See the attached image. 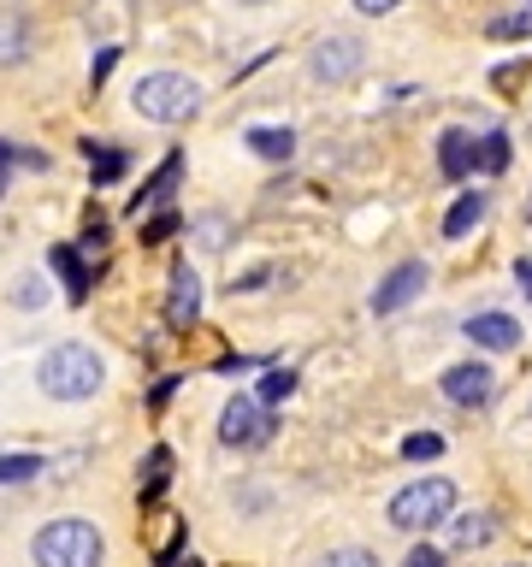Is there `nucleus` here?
I'll list each match as a JSON object with an SVG mask.
<instances>
[{
  "label": "nucleus",
  "instance_id": "nucleus-1",
  "mask_svg": "<svg viewBox=\"0 0 532 567\" xmlns=\"http://www.w3.org/2000/svg\"><path fill=\"white\" fill-rule=\"evenodd\" d=\"M30 562L36 567H101L107 562V538H101L95 520L66 514V520H48L30 538Z\"/></svg>",
  "mask_w": 532,
  "mask_h": 567
},
{
  "label": "nucleus",
  "instance_id": "nucleus-2",
  "mask_svg": "<svg viewBox=\"0 0 532 567\" xmlns=\"http://www.w3.org/2000/svg\"><path fill=\"white\" fill-rule=\"evenodd\" d=\"M201 83L196 77H184V71H148V77H136L131 89V107L148 119V125H190L201 113Z\"/></svg>",
  "mask_w": 532,
  "mask_h": 567
},
{
  "label": "nucleus",
  "instance_id": "nucleus-3",
  "mask_svg": "<svg viewBox=\"0 0 532 567\" xmlns=\"http://www.w3.org/2000/svg\"><path fill=\"white\" fill-rule=\"evenodd\" d=\"M42 390L54 396V402H89L101 384H107V367H101V355L89 349V343H54L48 355H42Z\"/></svg>",
  "mask_w": 532,
  "mask_h": 567
},
{
  "label": "nucleus",
  "instance_id": "nucleus-4",
  "mask_svg": "<svg viewBox=\"0 0 532 567\" xmlns=\"http://www.w3.org/2000/svg\"><path fill=\"white\" fill-rule=\"evenodd\" d=\"M450 508H456V479L432 473V479H414V485H402L385 514H391V526H397V532H426V526L450 520Z\"/></svg>",
  "mask_w": 532,
  "mask_h": 567
},
{
  "label": "nucleus",
  "instance_id": "nucleus-5",
  "mask_svg": "<svg viewBox=\"0 0 532 567\" xmlns=\"http://www.w3.org/2000/svg\"><path fill=\"white\" fill-rule=\"evenodd\" d=\"M219 438L231 449H261L272 438V408H261L255 396H231L225 414H219Z\"/></svg>",
  "mask_w": 532,
  "mask_h": 567
},
{
  "label": "nucleus",
  "instance_id": "nucleus-6",
  "mask_svg": "<svg viewBox=\"0 0 532 567\" xmlns=\"http://www.w3.org/2000/svg\"><path fill=\"white\" fill-rule=\"evenodd\" d=\"M361 65H367V42L361 36H320L308 71H314V83H349Z\"/></svg>",
  "mask_w": 532,
  "mask_h": 567
},
{
  "label": "nucleus",
  "instance_id": "nucleus-7",
  "mask_svg": "<svg viewBox=\"0 0 532 567\" xmlns=\"http://www.w3.org/2000/svg\"><path fill=\"white\" fill-rule=\"evenodd\" d=\"M426 260H402V266H391L385 278H379V290H373V314L385 319V314H402L414 296H426Z\"/></svg>",
  "mask_w": 532,
  "mask_h": 567
},
{
  "label": "nucleus",
  "instance_id": "nucleus-8",
  "mask_svg": "<svg viewBox=\"0 0 532 567\" xmlns=\"http://www.w3.org/2000/svg\"><path fill=\"white\" fill-rule=\"evenodd\" d=\"M201 319V278L190 260H178L172 266V284H166V325L172 331H190Z\"/></svg>",
  "mask_w": 532,
  "mask_h": 567
},
{
  "label": "nucleus",
  "instance_id": "nucleus-9",
  "mask_svg": "<svg viewBox=\"0 0 532 567\" xmlns=\"http://www.w3.org/2000/svg\"><path fill=\"white\" fill-rule=\"evenodd\" d=\"M438 390L456 402V408H485L491 402V390H497V378L485 361H462V367H450V373L438 378Z\"/></svg>",
  "mask_w": 532,
  "mask_h": 567
},
{
  "label": "nucleus",
  "instance_id": "nucleus-10",
  "mask_svg": "<svg viewBox=\"0 0 532 567\" xmlns=\"http://www.w3.org/2000/svg\"><path fill=\"white\" fill-rule=\"evenodd\" d=\"M178 178H184V154L172 148V154H166V160L142 178V189H136V201H131L136 219H142V213H154V207H166V201H172V189H178Z\"/></svg>",
  "mask_w": 532,
  "mask_h": 567
},
{
  "label": "nucleus",
  "instance_id": "nucleus-11",
  "mask_svg": "<svg viewBox=\"0 0 532 567\" xmlns=\"http://www.w3.org/2000/svg\"><path fill=\"white\" fill-rule=\"evenodd\" d=\"M467 343H479L491 355H509V349H521V325L509 314H473L467 319Z\"/></svg>",
  "mask_w": 532,
  "mask_h": 567
},
{
  "label": "nucleus",
  "instance_id": "nucleus-12",
  "mask_svg": "<svg viewBox=\"0 0 532 567\" xmlns=\"http://www.w3.org/2000/svg\"><path fill=\"white\" fill-rule=\"evenodd\" d=\"M48 266L66 278V296L83 308V302H89V266H83V249H77V243H60V249H48Z\"/></svg>",
  "mask_w": 532,
  "mask_h": 567
},
{
  "label": "nucleus",
  "instance_id": "nucleus-13",
  "mask_svg": "<svg viewBox=\"0 0 532 567\" xmlns=\"http://www.w3.org/2000/svg\"><path fill=\"white\" fill-rule=\"evenodd\" d=\"M473 160H479V154H473V136H467L462 125H450L438 136V172H444V178H467Z\"/></svg>",
  "mask_w": 532,
  "mask_h": 567
},
{
  "label": "nucleus",
  "instance_id": "nucleus-14",
  "mask_svg": "<svg viewBox=\"0 0 532 567\" xmlns=\"http://www.w3.org/2000/svg\"><path fill=\"white\" fill-rule=\"evenodd\" d=\"M30 60V18L24 12H0V65Z\"/></svg>",
  "mask_w": 532,
  "mask_h": 567
},
{
  "label": "nucleus",
  "instance_id": "nucleus-15",
  "mask_svg": "<svg viewBox=\"0 0 532 567\" xmlns=\"http://www.w3.org/2000/svg\"><path fill=\"white\" fill-rule=\"evenodd\" d=\"M243 142H249V154H261V160H290V154H296V130H284V125H255Z\"/></svg>",
  "mask_w": 532,
  "mask_h": 567
},
{
  "label": "nucleus",
  "instance_id": "nucleus-16",
  "mask_svg": "<svg viewBox=\"0 0 532 567\" xmlns=\"http://www.w3.org/2000/svg\"><path fill=\"white\" fill-rule=\"evenodd\" d=\"M83 154H89V178H95V189L119 184V178L131 172V154H125V148H95V142H83Z\"/></svg>",
  "mask_w": 532,
  "mask_h": 567
},
{
  "label": "nucleus",
  "instance_id": "nucleus-17",
  "mask_svg": "<svg viewBox=\"0 0 532 567\" xmlns=\"http://www.w3.org/2000/svg\"><path fill=\"white\" fill-rule=\"evenodd\" d=\"M166 485H172V449H166V443H154V449H148V467H142V508L160 503V497H166Z\"/></svg>",
  "mask_w": 532,
  "mask_h": 567
},
{
  "label": "nucleus",
  "instance_id": "nucleus-18",
  "mask_svg": "<svg viewBox=\"0 0 532 567\" xmlns=\"http://www.w3.org/2000/svg\"><path fill=\"white\" fill-rule=\"evenodd\" d=\"M479 219H485V195H479V189H462V195L450 201V213H444V237H467Z\"/></svg>",
  "mask_w": 532,
  "mask_h": 567
},
{
  "label": "nucleus",
  "instance_id": "nucleus-19",
  "mask_svg": "<svg viewBox=\"0 0 532 567\" xmlns=\"http://www.w3.org/2000/svg\"><path fill=\"white\" fill-rule=\"evenodd\" d=\"M450 544H456V550L491 544V514H456V520H450Z\"/></svg>",
  "mask_w": 532,
  "mask_h": 567
},
{
  "label": "nucleus",
  "instance_id": "nucleus-20",
  "mask_svg": "<svg viewBox=\"0 0 532 567\" xmlns=\"http://www.w3.org/2000/svg\"><path fill=\"white\" fill-rule=\"evenodd\" d=\"M290 390H296V373H290V367H266L261 384H255V402H261V408H278Z\"/></svg>",
  "mask_w": 532,
  "mask_h": 567
},
{
  "label": "nucleus",
  "instance_id": "nucleus-21",
  "mask_svg": "<svg viewBox=\"0 0 532 567\" xmlns=\"http://www.w3.org/2000/svg\"><path fill=\"white\" fill-rule=\"evenodd\" d=\"M184 231V213H172V207H154V219L142 225V249H160V243H172Z\"/></svg>",
  "mask_w": 532,
  "mask_h": 567
},
{
  "label": "nucleus",
  "instance_id": "nucleus-22",
  "mask_svg": "<svg viewBox=\"0 0 532 567\" xmlns=\"http://www.w3.org/2000/svg\"><path fill=\"white\" fill-rule=\"evenodd\" d=\"M42 473V455H0V485H24Z\"/></svg>",
  "mask_w": 532,
  "mask_h": 567
},
{
  "label": "nucleus",
  "instance_id": "nucleus-23",
  "mask_svg": "<svg viewBox=\"0 0 532 567\" xmlns=\"http://www.w3.org/2000/svg\"><path fill=\"white\" fill-rule=\"evenodd\" d=\"M491 36H497V42H527L532 36V6L527 12H509V18H491Z\"/></svg>",
  "mask_w": 532,
  "mask_h": 567
},
{
  "label": "nucleus",
  "instance_id": "nucleus-24",
  "mask_svg": "<svg viewBox=\"0 0 532 567\" xmlns=\"http://www.w3.org/2000/svg\"><path fill=\"white\" fill-rule=\"evenodd\" d=\"M479 166H485V172H503V166H509V136H503V130H491V136L479 142Z\"/></svg>",
  "mask_w": 532,
  "mask_h": 567
},
{
  "label": "nucleus",
  "instance_id": "nucleus-25",
  "mask_svg": "<svg viewBox=\"0 0 532 567\" xmlns=\"http://www.w3.org/2000/svg\"><path fill=\"white\" fill-rule=\"evenodd\" d=\"M402 455H408V461H438V455H444V438H438V432H414V438H402Z\"/></svg>",
  "mask_w": 532,
  "mask_h": 567
},
{
  "label": "nucleus",
  "instance_id": "nucleus-26",
  "mask_svg": "<svg viewBox=\"0 0 532 567\" xmlns=\"http://www.w3.org/2000/svg\"><path fill=\"white\" fill-rule=\"evenodd\" d=\"M314 567H379V556L361 550V544H343V550H332V556H320Z\"/></svg>",
  "mask_w": 532,
  "mask_h": 567
},
{
  "label": "nucleus",
  "instance_id": "nucleus-27",
  "mask_svg": "<svg viewBox=\"0 0 532 567\" xmlns=\"http://www.w3.org/2000/svg\"><path fill=\"white\" fill-rule=\"evenodd\" d=\"M113 65H119V48H101V54L89 60V89H107V77H113Z\"/></svg>",
  "mask_w": 532,
  "mask_h": 567
},
{
  "label": "nucleus",
  "instance_id": "nucleus-28",
  "mask_svg": "<svg viewBox=\"0 0 532 567\" xmlns=\"http://www.w3.org/2000/svg\"><path fill=\"white\" fill-rule=\"evenodd\" d=\"M77 249H107V219L101 213H89V225H83V243Z\"/></svg>",
  "mask_w": 532,
  "mask_h": 567
},
{
  "label": "nucleus",
  "instance_id": "nucleus-29",
  "mask_svg": "<svg viewBox=\"0 0 532 567\" xmlns=\"http://www.w3.org/2000/svg\"><path fill=\"white\" fill-rule=\"evenodd\" d=\"M402 567H444V550H432V544H414Z\"/></svg>",
  "mask_w": 532,
  "mask_h": 567
},
{
  "label": "nucleus",
  "instance_id": "nucleus-30",
  "mask_svg": "<svg viewBox=\"0 0 532 567\" xmlns=\"http://www.w3.org/2000/svg\"><path fill=\"white\" fill-rule=\"evenodd\" d=\"M172 390H178V378H160V384H154V390H148V408H154V414H160V408H166V402H172Z\"/></svg>",
  "mask_w": 532,
  "mask_h": 567
},
{
  "label": "nucleus",
  "instance_id": "nucleus-31",
  "mask_svg": "<svg viewBox=\"0 0 532 567\" xmlns=\"http://www.w3.org/2000/svg\"><path fill=\"white\" fill-rule=\"evenodd\" d=\"M42 302V284L36 278H18V308H36Z\"/></svg>",
  "mask_w": 532,
  "mask_h": 567
},
{
  "label": "nucleus",
  "instance_id": "nucleus-32",
  "mask_svg": "<svg viewBox=\"0 0 532 567\" xmlns=\"http://www.w3.org/2000/svg\"><path fill=\"white\" fill-rule=\"evenodd\" d=\"M402 0H355V12H367V18H385V12H397Z\"/></svg>",
  "mask_w": 532,
  "mask_h": 567
},
{
  "label": "nucleus",
  "instance_id": "nucleus-33",
  "mask_svg": "<svg viewBox=\"0 0 532 567\" xmlns=\"http://www.w3.org/2000/svg\"><path fill=\"white\" fill-rule=\"evenodd\" d=\"M12 166H18V148H6V142H0V195H6V178H12Z\"/></svg>",
  "mask_w": 532,
  "mask_h": 567
},
{
  "label": "nucleus",
  "instance_id": "nucleus-34",
  "mask_svg": "<svg viewBox=\"0 0 532 567\" xmlns=\"http://www.w3.org/2000/svg\"><path fill=\"white\" fill-rule=\"evenodd\" d=\"M266 278H272V272H266V266H255V272H243V278H237V290H261Z\"/></svg>",
  "mask_w": 532,
  "mask_h": 567
},
{
  "label": "nucleus",
  "instance_id": "nucleus-35",
  "mask_svg": "<svg viewBox=\"0 0 532 567\" xmlns=\"http://www.w3.org/2000/svg\"><path fill=\"white\" fill-rule=\"evenodd\" d=\"M515 278H521V284H532V260H521V266H515Z\"/></svg>",
  "mask_w": 532,
  "mask_h": 567
},
{
  "label": "nucleus",
  "instance_id": "nucleus-36",
  "mask_svg": "<svg viewBox=\"0 0 532 567\" xmlns=\"http://www.w3.org/2000/svg\"><path fill=\"white\" fill-rule=\"evenodd\" d=\"M166 567H201L196 556H178V562H166Z\"/></svg>",
  "mask_w": 532,
  "mask_h": 567
},
{
  "label": "nucleus",
  "instance_id": "nucleus-37",
  "mask_svg": "<svg viewBox=\"0 0 532 567\" xmlns=\"http://www.w3.org/2000/svg\"><path fill=\"white\" fill-rule=\"evenodd\" d=\"M237 6H266V0H237Z\"/></svg>",
  "mask_w": 532,
  "mask_h": 567
}]
</instances>
